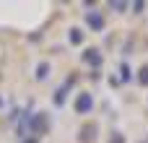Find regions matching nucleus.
<instances>
[{
	"label": "nucleus",
	"instance_id": "obj_9",
	"mask_svg": "<svg viewBox=\"0 0 148 143\" xmlns=\"http://www.w3.org/2000/svg\"><path fill=\"white\" fill-rule=\"evenodd\" d=\"M140 143H148V141H140Z\"/></svg>",
	"mask_w": 148,
	"mask_h": 143
},
{
	"label": "nucleus",
	"instance_id": "obj_5",
	"mask_svg": "<svg viewBox=\"0 0 148 143\" xmlns=\"http://www.w3.org/2000/svg\"><path fill=\"white\" fill-rule=\"evenodd\" d=\"M81 39H83V34H81L78 29H73V31H70V42H73V44H81Z\"/></svg>",
	"mask_w": 148,
	"mask_h": 143
},
{
	"label": "nucleus",
	"instance_id": "obj_8",
	"mask_svg": "<svg viewBox=\"0 0 148 143\" xmlns=\"http://www.w3.org/2000/svg\"><path fill=\"white\" fill-rule=\"evenodd\" d=\"M47 76V65H39V73H36V78H44Z\"/></svg>",
	"mask_w": 148,
	"mask_h": 143
},
{
	"label": "nucleus",
	"instance_id": "obj_4",
	"mask_svg": "<svg viewBox=\"0 0 148 143\" xmlns=\"http://www.w3.org/2000/svg\"><path fill=\"white\" fill-rule=\"evenodd\" d=\"M86 21H88V26H94V29H104V18H101L99 13H88Z\"/></svg>",
	"mask_w": 148,
	"mask_h": 143
},
{
	"label": "nucleus",
	"instance_id": "obj_3",
	"mask_svg": "<svg viewBox=\"0 0 148 143\" xmlns=\"http://www.w3.org/2000/svg\"><path fill=\"white\" fill-rule=\"evenodd\" d=\"M83 60L91 63V65H101V55H99L96 50H86V52H83Z\"/></svg>",
	"mask_w": 148,
	"mask_h": 143
},
{
	"label": "nucleus",
	"instance_id": "obj_7",
	"mask_svg": "<svg viewBox=\"0 0 148 143\" xmlns=\"http://www.w3.org/2000/svg\"><path fill=\"white\" fill-rule=\"evenodd\" d=\"M109 143H125V138H122L120 133H114V135H112V141H109Z\"/></svg>",
	"mask_w": 148,
	"mask_h": 143
},
{
	"label": "nucleus",
	"instance_id": "obj_2",
	"mask_svg": "<svg viewBox=\"0 0 148 143\" xmlns=\"http://www.w3.org/2000/svg\"><path fill=\"white\" fill-rule=\"evenodd\" d=\"M91 107H94V99H91V94H81V96L75 99V109H78L81 115L91 112Z\"/></svg>",
	"mask_w": 148,
	"mask_h": 143
},
{
	"label": "nucleus",
	"instance_id": "obj_6",
	"mask_svg": "<svg viewBox=\"0 0 148 143\" xmlns=\"http://www.w3.org/2000/svg\"><path fill=\"white\" fill-rule=\"evenodd\" d=\"M140 83H143V86H148V65L140 70Z\"/></svg>",
	"mask_w": 148,
	"mask_h": 143
},
{
	"label": "nucleus",
	"instance_id": "obj_1",
	"mask_svg": "<svg viewBox=\"0 0 148 143\" xmlns=\"http://www.w3.org/2000/svg\"><path fill=\"white\" fill-rule=\"evenodd\" d=\"M29 128H31V133H36V135H42V133L47 130V115H44V112H39V115H34V117L29 120Z\"/></svg>",
	"mask_w": 148,
	"mask_h": 143
}]
</instances>
